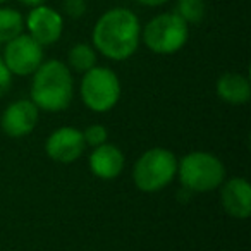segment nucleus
Wrapping results in <instances>:
<instances>
[{
  "mask_svg": "<svg viewBox=\"0 0 251 251\" xmlns=\"http://www.w3.org/2000/svg\"><path fill=\"white\" fill-rule=\"evenodd\" d=\"M95 50L110 60H126L138 50L141 25L138 16L126 7H114L98 18L91 33Z\"/></svg>",
  "mask_w": 251,
  "mask_h": 251,
  "instance_id": "f257e3e1",
  "label": "nucleus"
},
{
  "mask_svg": "<svg viewBox=\"0 0 251 251\" xmlns=\"http://www.w3.org/2000/svg\"><path fill=\"white\" fill-rule=\"evenodd\" d=\"M74 79L67 64L47 60L33 73L31 101L45 112L66 110L73 101Z\"/></svg>",
  "mask_w": 251,
  "mask_h": 251,
  "instance_id": "f03ea898",
  "label": "nucleus"
},
{
  "mask_svg": "<svg viewBox=\"0 0 251 251\" xmlns=\"http://www.w3.org/2000/svg\"><path fill=\"white\" fill-rule=\"evenodd\" d=\"M177 176L186 189L206 193L220 188L226 179V167L219 157L208 151H191L177 162Z\"/></svg>",
  "mask_w": 251,
  "mask_h": 251,
  "instance_id": "7ed1b4c3",
  "label": "nucleus"
},
{
  "mask_svg": "<svg viewBox=\"0 0 251 251\" xmlns=\"http://www.w3.org/2000/svg\"><path fill=\"white\" fill-rule=\"evenodd\" d=\"M177 174V158L167 148H151L136 160L133 181L138 189L155 193L167 188Z\"/></svg>",
  "mask_w": 251,
  "mask_h": 251,
  "instance_id": "20e7f679",
  "label": "nucleus"
},
{
  "mask_svg": "<svg viewBox=\"0 0 251 251\" xmlns=\"http://www.w3.org/2000/svg\"><path fill=\"white\" fill-rule=\"evenodd\" d=\"M189 28L176 12H164L155 16L145 25L141 40L148 50L160 55H171L188 43Z\"/></svg>",
  "mask_w": 251,
  "mask_h": 251,
  "instance_id": "39448f33",
  "label": "nucleus"
},
{
  "mask_svg": "<svg viewBox=\"0 0 251 251\" xmlns=\"http://www.w3.org/2000/svg\"><path fill=\"white\" fill-rule=\"evenodd\" d=\"M79 93L90 110L108 112L121 98V81L112 69L95 66L83 74Z\"/></svg>",
  "mask_w": 251,
  "mask_h": 251,
  "instance_id": "423d86ee",
  "label": "nucleus"
},
{
  "mask_svg": "<svg viewBox=\"0 0 251 251\" xmlns=\"http://www.w3.org/2000/svg\"><path fill=\"white\" fill-rule=\"evenodd\" d=\"M4 62L12 76H29L43 62V47L29 35L21 33L14 40L5 43Z\"/></svg>",
  "mask_w": 251,
  "mask_h": 251,
  "instance_id": "0eeeda50",
  "label": "nucleus"
},
{
  "mask_svg": "<svg viewBox=\"0 0 251 251\" xmlns=\"http://www.w3.org/2000/svg\"><path fill=\"white\" fill-rule=\"evenodd\" d=\"M25 28H28V35L40 45L49 47L59 42V38L62 36L64 19L55 9L43 4L31 9L25 21Z\"/></svg>",
  "mask_w": 251,
  "mask_h": 251,
  "instance_id": "6e6552de",
  "label": "nucleus"
},
{
  "mask_svg": "<svg viewBox=\"0 0 251 251\" xmlns=\"http://www.w3.org/2000/svg\"><path fill=\"white\" fill-rule=\"evenodd\" d=\"M84 148H86V143H84L83 133L76 127H69V126L55 129L45 143L47 155L60 164L76 162L83 155Z\"/></svg>",
  "mask_w": 251,
  "mask_h": 251,
  "instance_id": "1a4fd4ad",
  "label": "nucleus"
},
{
  "mask_svg": "<svg viewBox=\"0 0 251 251\" xmlns=\"http://www.w3.org/2000/svg\"><path fill=\"white\" fill-rule=\"evenodd\" d=\"M40 108L31 100H18L11 103L0 117V126L7 136L23 138L33 133L38 124Z\"/></svg>",
  "mask_w": 251,
  "mask_h": 251,
  "instance_id": "9d476101",
  "label": "nucleus"
},
{
  "mask_svg": "<svg viewBox=\"0 0 251 251\" xmlns=\"http://www.w3.org/2000/svg\"><path fill=\"white\" fill-rule=\"evenodd\" d=\"M220 203L234 219H248L251 215V186L244 177H234L222 182Z\"/></svg>",
  "mask_w": 251,
  "mask_h": 251,
  "instance_id": "9b49d317",
  "label": "nucleus"
},
{
  "mask_svg": "<svg viewBox=\"0 0 251 251\" xmlns=\"http://www.w3.org/2000/svg\"><path fill=\"white\" fill-rule=\"evenodd\" d=\"M124 153L115 145L103 143L93 150L90 155V169L100 179H115L124 171Z\"/></svg>",
  "mask_w": 251,
  "mask_h": 251,
  "instance_id": "f8f14e48",
  "label": "nucleus"
},
{
  "mask_svg": "<svg viewBox=\"0 0 251 251\" xmlns=\"http://www.w3.org/2000/svg\"><path fill=\"white\" fill-rule=\"evenodd\" d=\"M217 95L229 105H244L251 98V84L246 76L237 73H226L217 81Z\"/></svg>",
  "mask_w": 251,
  "mask_h": 251,
  "instance_id": "ddd939ff",
  "label": "nucleus"
},
{
  "mask_svg": "<svg viewBox=\"0 0 251 251\" xmlns=\"http://www.w3.org/2000/svg\"><path fill=\"white\" fill-rule=\"evenodd\" d=\"M97 66V50L88 43H77L67 53V67L76 73H86Z\"/></svg>",
  "mask_w": 251,
  "mask_h": 251,
  "instance_id": "4468645a",
  "label": "nucleus"
},
{
  "mask_svg": "<svg viewBox=\"0 0 251 251\" xmlns=\"http://www.w3.org/2000/svg\"><path fill=\"white\" fill-rule=\"evenodd\" d=\"M25 29V18L11 7H0V43H7Z\"/></svg>",
  "mask_w": 251,
  "mask_h": 251,
  "instance_id": "2eb2a0df",
  "label": "nucleus"
},
{
  "mask_svg": "<svg viewBox=\"0 0 251 251\" xmlns=\"http://www.w3.org/2000/svg\"><path fill=\"white\" fill-rule=\"evenodd\" d=\"M174 12L188 25H198L206 14V2L205 0H177Z\"/></svg>",
  "mask_w": 251,
  "mask_h": 251,
  "instance_id": "dca6fc26",
  "label": "nucleus"
},
{
  "mask_svg": "<svg viewBox=\"0 0 251 251\" xmlns=\"http://www.w3.org/2000/svg\"><path fill=\"white\" fill-rule=\"evenodd\" d=\"M83 138H84V143L97 148V147H100V145L107 143V140H108L107 127L101 124H91V126H88L86 131L83 133Z\"/></svg>",
  "mask_w": 251,
  "mask_h": 251,
  "instance_id": "f3484780",
  "label": "nucleus"
},
{
  "mask_svg": "<svg viewBox=\"0 0 251 251\" xmlns=\"http://www.w3.org/2000/svg\"><path fill=\"white\" fill-rule=\"evenodd\" d=\"M11 86H12V73L9 71V67L5 66L4 59L0 55V98L9 93Z\"/></svg>",
  "mask_w": 251,
  "mask_h": 251,
  "instance_id": "a211bd4d",
  "label": "nucleus"
},
{
  "mask_svg": "<svg viewBox=\"0 0 251 251\" xmlns=\"http://www.w3.org/2000/svg\"><path fill=\"white\" fill-rule=\"evenodd\" d=\"M64 11L67 12V16L77 19L86 11V2L84 0H64Z\"/></svg>",
  "mask_w": 251,
  "mask_h": 251,
  "instance_id": "6ab92c4d",
  "label": "nucleus"
},
{
  "mask_svg": "<svg viewBox=\"0 0 251 251\" xmlns=\"http://www.w3.org/2000/svg\"><path fill=\"white\" fill-rule=\"evenodd\" d=\"M136 2L141 5H147V7H158V5L167 4L169 0H136Z\"/></svg>",
  "mask_w": 251,
  "mask_h": 251,
  "instance_id": "aec40b11",
  "label": "nucleus"
},
{
  "mask_svg": "<svg viewBox=\"0 0 251 251\" xmlns=\"http://www.w3.org/2000/svg\"><path fill=\"white\" fill-rule=\"evenodd\" d=\"M23 5H28V7H38V5H43L47 0H19Z\"/></svg>",
  "mask_w": 251,
  "mask_h": 251,
  "instance_id": "412c9836",
  "label": "nucleus"
},
{
  "mask_svg": "<svg viewBox=\"0 0 251 251\" xmlns=\"http://www.w3.org/2000/svg\"><path fill=\"white\" fill-rule=\"evenodd\" d=\"M4 2H7V0H0V5H2V4H4Z\"/></svg>",
  "mask_w": 251,
  "mask_h": 251,
  "instance_id": "4be33fe9",
  "label": "nucleus"
}]
</instances>
